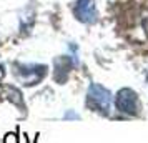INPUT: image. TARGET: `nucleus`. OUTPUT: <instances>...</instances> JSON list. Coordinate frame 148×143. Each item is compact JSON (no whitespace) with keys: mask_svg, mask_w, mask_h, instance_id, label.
<instances>
[{"mask_svg":"<svg viewBox=\"0 0 148 143\" xmlns=\"http://www.w3.org/2000/svg\"><path fill=\"white\" fill-rule=\"evenodd\" d=\"M3 77H5V67H3V65L0 63V82L3 80Z\"/></svg>","mask_w":148,"mask_h":143,"instance_id":"0eeeda50","label":"nucleus"},{"mask_svg":"<svg viewBox=\"0 0 148 143\" xmlns=\"http://www.w3.org/2000/svg\"><path fill=\"white\" fill-rule=\"evenodd\" d=\"M75 17L83 23H93L97 20L95 0H77L75 3Z\"/></svg>","mask_w":148,"mask_h":143,"instance_id":"20e7f679","label":"nucleus"},{"mask_svg":"<svg viewBox=\"0 0 148 143\" xmlns=\"http://www.w3.org/2000/svg\"><path fill=\"white\" fill-rule=\"evenodd\" d=\"M17 142H18V138H17L15 133H8V135H5V138H3V143H17Z\"/></svg>","mask_w":148,"mask_h":143,"instance_id":"423d86ee","label":"nucleus"},{"mask_svg":"<svg viewBox=\"0 0 148 143\" xmlns=\"http://www.w3.org/2000/svg\"><path fill=\"white\" fill-rule=\"evenodd\" d=\"M5 95H7L8 100H12L14 103L22 105V95L17 88H14V87H5Z\"/></svg>","mask_w":148,"mask_h":143,"instance_id":"39448f33","label":"nucleus"},{"mask_svg":"<svg viewBox=\"0 0 148 143\" xmlns=\"http://www.w3.org/2000/svg\"><path fill=\"white\" fill-rule=\"evenodd\" d=\"M87 105L92 110L98 112L101 115H112L113 108V96L110 90L101 87L100 83H92L87 92Z\"/></svg>","mask_w":148,"mask_h":143,"instance_id":"f257e3e1","label":"nucleus"},{"mask_svg":"<svg viewBox=\"0 0 148 143\" xmlns=\"http://www.w3.org/2000/svg\"><path fill=\"white\" fill-rule=\"evenodd\" d=\"M115 105L116 110L128 116H136L140 113V100L136 92L132 88H121L115 96Z\"/></svg>","mask_w":148,"mask_h":143,"instance_id":"f03ea898","label":"nucleus"},{"mask_svg":"<svg viewBox=\"0 0 148 143\" xmlns=\"http://www.w3.org/2000/svg\"><path fill=\"white\" fill-rule=\"evenodd\" d=\"M47 73V67L45 65H17L15 75L23 85L27 87H34L40 82Z\"/></svg>","mask_w":148,"mask_h":143,"instance_id":"7ed1b4c3","label":"nucleus"}]
</instances>
